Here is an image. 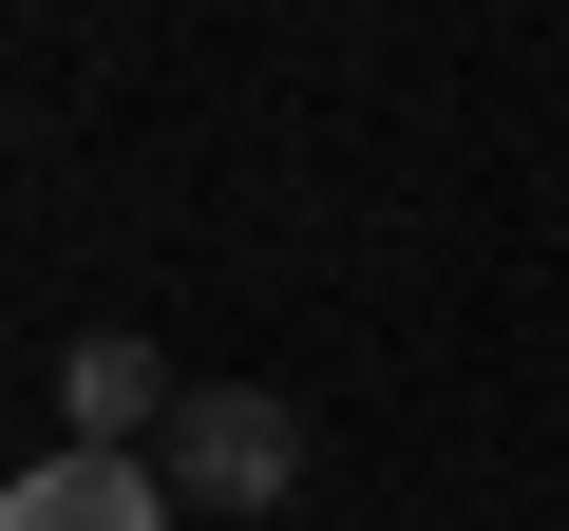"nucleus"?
I'll return each instance as SVG.
<instances>
[{
    "mask_svg": "<svg viewBox=\"0 0 569 531\" xmlns=\"http://www.w3.org/2000/svg\"><path fill=\"white\" fill-rule=\"evenodd\" d=\"M190 512H284L305 493V418H284L266 380H190V418H171V455H152Z\"/></svg>",
    "mask_w": 569,
    "mask_h": 531,
    "instance_id": "obj_1",
    "label": "nucleus"
},
{
    "mask_svg": "<svg viewBox=\"0 0 569 531\" xmlns=\"http://www.w3.org/2000/svg\"><path fill=\"white\" fill-rule=\"evenodd\" d=\"M58 418H77V455H133L152 418H190V380H171L152 342H77V361H58Z\"/></svg>",
    "mask_w": 569,
    "mask_h": 531,
    "instance_id": "obj_3",
    "label": "nucleus"
},
{
    "mask_svg": "<svg viewBox=\"0 0 569 531\" xmlns=\"http://www.w3.org/2000/svg\"><path fill=\"white\" fill-rule=\"evenodd\" d=\"M171 512H190V493H171L152 455H77V437L0 493V531H171Z\"/></svg>",
    "mask_w": 569,
    "mask_h": 531,
    "instance_id": "obj_2",
    "label": "nucleus"
}]
</instances>
